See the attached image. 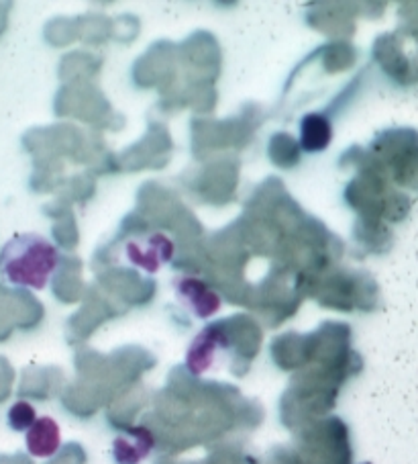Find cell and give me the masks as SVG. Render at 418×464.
<instances>
[{
	"instance_id": "1",
	"label": "cell",
	"mask_w": 418,
	"mask_h": 464,
	"mask_svg": "<svg viewBox=\"0 0 418 464\" xmlns=\"http://www.w3.org/2000/svg\"><path fill=\"white\" fill-rule=\"evenodd\" d=\"M58 266V252L45 237L23 234L13 237L0 254V275L9 285L42 291Z\"/></svg>"
},
{
	"instance_id": "2",
	"label": "cell",
	"mask_w": 418,
	"mask_h": 464,
	"mask_svg": "<svg viewBox=\"0 0 418 464\" xmlns=\"http://www.w3.org/2000/svg\"><path fill=\"white\" fill-rule=\"evenodd\" d=\"M229 348V338L221 325H208L200 332L186 352V368L192 374H204L219 362V356Z\"/></svg>"
},
{
	"instance_id": "3",
	"label": "cell",
	"mask_w": 418,
	"mask_h": 464,
	"mask_svg": "<svg viewBox=\"0 0 418 464\" xmlns=\"http://www.w3.org/2000/svg\"><path fill=\"white\" fill-rule=\"evenodd\" d=\"M156 446V438L147 428L133 426L119 434L112 442V456L117 464H141Z\"/></svg>"
},
{
	"instance_id": "4",
	"label": "cell",
	"mask_w": 418,
	"mask_h": 464,
	"mask_svg": "<svg viewBox=\"0 0 418 464\" xmlns=\"http://www.w3.org/2000/svg\"><path fill=\"white\" fill-rule=\"evenodd\" d=\"M174 246L166 236L157 234L151 236L146 244L131 242L127 246V256L137 268H143L147 272H157L164 264L172 258Z\"/></svg>"
},
{
	"instance_id": "5",
	"label": "cell",
	"mask_w": 418,
	"mask_h": 464,
	"mask_svg": "<svg viewBox=\"0 0 418 464\" xmlns=\"http://www.w3.org/2000/svg\"><path fill=\"white\" fill-rule=\"evenodd\" d=\"M25 446L35 459H50L62 446V431L58 421L52 418H37L33 426L27 430Z\"/></svg>"
},
{
	"instance_id": "6",
	"label": "cell",
	"mask_w": 418,
	"mask_h": 464,
	"mask_svg": "<svg viewBox=\"0 0 418 464\" xmlns=\"http://www.w3.org/2000/svg\"><path fill=\"white\" fill-rule=\"evenodd\" d=\"M178 295L180 299L186 303L192 314L200 319L213 317L216 311L221 309L219 295L208 289L204 283L196 281V278H184V281H180Z\"/></svg>"
},
{
	"instance_id": "7",
	"label": "cell",
	"mask_w": 418,
	"mask_h": 464,
	"mask_svg": "<svg viewBox=\"0 0 418 464\" xmlns=\"http://www.w3.org/2000/svg\"><path fill=\"white\" fill-rule=\"evenodd\" d=\"M331 123L323 115H307L302 119L300 127V143L307 151H320L331 141Z\"/></svg>"
},
{
	"instance_id": "8",
	"label": "cell",
	"mask_w": 418,
	"mask_h": 464,
	"mask_svg": "<svg viewBox=\"0 0 418 464\" xmlns=\"http://www.w3.org/2000/svg\"><path fill=\"white\" fill-rule=\"evenodd\" d=\"M6 420H9V426L14 431H27L31 426H33L35 420H37L35 407L31 405V403H27V401H17L9 410V415H6Z\"/></svg>"
},
{
	"instance_id": "9",
	"label": "cell",
	"mask_w": 418,
	"mask_h": 464,
	"mask_svg": "<svg viewBox=\"0 0 418 464\" xmlns=\"http://www.w3.org/2000/svg\"><path fill=\"white\" fill-rule=\"evenodd\" d=\"M364 464H369V462H364Z\"/></svg>"
}]
</instances>
